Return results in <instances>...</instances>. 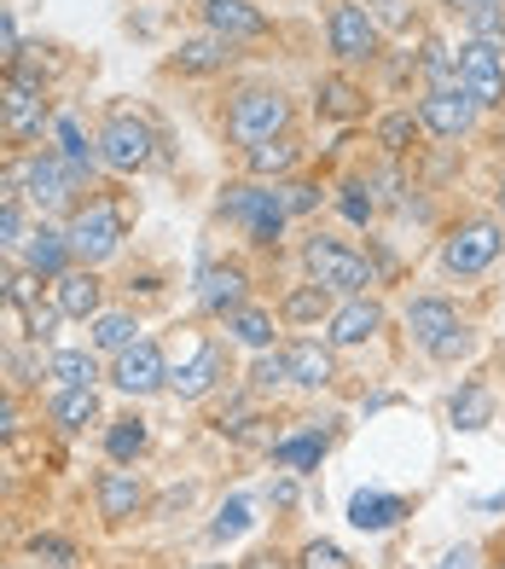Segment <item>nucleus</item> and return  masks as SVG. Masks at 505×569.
Returning <instances> with one entry per match:
<instances>
[{
  "label": "nucleus",
  "instance_id": "f257e3e1",
  "mask_svg": "<svg viewBox=\"0 0 505 569\" xmlns=\"http://www.w3.org/2000/svg\"><path fill=\"white\" fill-rule=\"evenodd\" d=\"M291 122V99L280 88H244L233 106H226V134H233L244 151L262 140H280Z\"/></svg>",
  "mask_w": 505,
  "mask_h": 569
},
{
  "label": "nucleus",
  "instance_id": "f03ea898",
  "mask_svg": "<svg viewBox=\"0 0 505 569\" xmlns=\"http://www.w3.org/2000/svg\"><path fill=\"white\" fill-rule=\"evenodd\" d=\"M221 216H226V221H239L250 239L267 244V250L285 239V221H291V216H285V203H280V187H250V180H244V187H226Z\"/></svg>",
  "mask_w": 505,
  "mask_h": 569
},
{
  "label": "nucleus",
  "instance_id": "7ed1b4c3",
  "mask_svg": "<svg viewBox=\"0 0 505 569\" xmlns=\"http://www.w3.org/2000/svg\"><path fill=\"white\" fill-rule=\"evenodd\" d=\"M302 262H309V273L320 284H332V291H355L366 297V284H372V262L361 250H349L343 239H325V232H314L309 244H302Z\"/></svg>",
  "mask_w": 505,
  "mask_h": 569
},
{
  "label": "nucleus",
  "instance_id": "20e7f679",
  "mask_svg": "<svg viewBox=\"0 0 505 569\" xmlns=\"http://www.w3.org/2000/svg\"><path fill=\"white\" fill-rule=\"evenodd\" d=\"M499 250H505V232H499L488 216H471V221H459V227L442 239V268H447L453 279H471V273H483Z\"/></svg>",
  "mask_w": 505,
  "mask_h": 569
},
{
  "label": "nucleus",
  "instance_id": "39448f33",
  "mask_svg": "<svg viewBox=\"0 0 505 569\" xmlns=\"http://www.w3.org/2000/svg\"><path fill=\"white\" fill-rule=\"evenodd\" d=\"M64 239H70V256H75V262H88V268L111 262L117 244H122V210L99 198V203H88V210L70 216V232H64Z\"/></svg>",
  "mask_w": 505,
  "mask_h": 569
},
{
  "label": "nucleus",
  "instance_id": "423d86ee",
  "mask_svg": "<svg viewBox=\"0 0 505 569\" xmlns=\"http://www.w3.org/2000/svg\"><path fill=\"white\" fill-rule=\"evenodd\" d=\"M151 146H158V134H151L145 117L117 111L105 128H99V163H111V169H122V174H134V169H145L151 158H158Z\"/></svg>",
  "mask_w": 505,
  "mask_h": 569
},
{
  "label": "nucleus",
  "instance_id": "0eeeda50",
  "mask_svg": "<svg viewBox=\"0 0 505 569\" xmlns=\"http://www.w3.org/2000/svg\"><path fill=\"white\" fill-rule=\"evenodd\" d=\"M325 36H332V53L343 64H366L377 53V23L366 7H355V0H337L332 18H325Z\"/></svg>",
  "mask_w": 505,
  "mask_h": 569
},
{
  "label": "nucleus",
  "instance_id": "6e6552de",
  "mask_svg": "<svg viewBox=\"0 0 505 569\" xmlns=\"http://www.w3.org/2000/svg\"><path fill=\"white\" fill-rule=\"evenodd\" d=\"M459 88L476 106H505V59L494 41H465L459 53Z\"/></svg>",
  "mask_w": 505,
  "mask_h": 569
},
{
  "label": "nucleus",
  "instance_id": "1a4fd4ad",
  "mask_svg": "<svg viewBox=\"0 0 505 569\" xmlns=\"http://www.w3.org/2000/svg\"><path fill=\"white\" fill-rule=\"evenodd\" d=\"M75 180H82V174H75V169L59 158V151H47V158H30V163H23V187H30V203H36V210H47V216H53V210H70Z\"/></svg>",
  "mask_w": 505,
  "mask_h": 569
},
{
  "label": "nucleus",
  "instance_id": "9d476101",
  "mask_svg": "<svg viewBox=\"0 0 505 569\" xmlns=\"http://www.w3.org/2000/svg\"><path fill=\"white\" fill-rule=\"evenodd\" d=\"M117 390H129V396H151V390H163V383H169V367H163V349L158 343H129V349H122L117 355Z\"/></svg>",
  "mask_w": 505,
  "mask_h": 569
},
{
  "label": "nucleus",
  "instance_id": "9b49d317",
  "mask_svg": "<svg viewBox=\"0 0 505 569\" xmlns=\"http://www.w3.org/2000/svg\"><path fill=\"white\" fill-rule=\"evenodd\" d=\"M418 122L431 128L436 140H465L471 122H476V99H471L465 88H453V93H424Z\"/></svg>",
  "mask_w": 505,
  "mask_h": 569
},
{
  "label": "nucleus",
  "instance_id": "f8f14e48",
  "mask_svg": "<svg viewBox=\"0 0 505 569\" xmlns=\"http://www.w3.org/2000/svg\"><path fill=\"white\" fill-rule=\"evenodd\" d=\"M244 268L239 262H210V268H198V308L204 315H239L244 308Z\"/></svg>",
  "mask_w": 505,
  "mask_h": 569
},
{
  "label": "nucleus",
  "instance_id": "ddd939ff",
  "mask_svg": "<svg viewBox=\"0 0 505 569\" xmlns=\"http://www.w3.org/2000/svg\"><path fill=\"white\" fill-rule=\"evenodd\" d=\"M53 122L47 117V99H41V88H7L0 93V134L7 140H41V128Z\"/></svg>",
  "mask_w": 505,
  "mask_h": 569
},
{
  "label": "nucleus",
  "instance_id": "4468645a",
  "mask_svg": "<svg viewBox=\"0 0 505 569\" xmlns=\"http://www.w3.org/2000/svg\"><path fill=\"white\" fill-rule=\"evenodd\" d=\"M93 500H99V517H105V523H129V517L145 511V482L134 471H99Z\"/></svg>",
  "mask_w": 505,
  "mask_h": 569
},
{
  "label": "nucleus",
  "instance_id": "2eb2a0df",
  "mask_svg": "<svg viewBox=\"0 0 505 569\" xmlns=\"http://www.w3.org/2000/svg\"><path fill=\"white\" fill-rule=\"evenodd\" d=\"M204 23H210V36H221V41L267 36V18H262V7H250V0H204Z\"/></svg>",
  "mask_w": 505,
  "mask_h": 569
},
{
  "label": "nucleus",
  "instance_id": "dca6fc26",
  "mask_svg": "<svg viewBox=\"0 0 505 569\" xmlns=\"http://www.w3.org/2000/svg\"><path fill=\"white\" fill-rule=\"evenodd\" d=\"M377 331H384V308H377L372 297H349L332 315V331H325V338H332L337 349H355V343L377 338Z\"/></svg>",
  "mask_w": 505,
  "mask_h": 569
},
{
  "label": "nucleus",
  "instance_id": "f3484780",
  "mask_svg": "<svg viewBox=\"0 0 505 569\" xmlns=\"http://www.w3.org/2000/svg\"><path fill=\"white\" fill-rule=\"evenodd\" d=\"M221 378H226V355H221L215 343H204V349H198V355L186 360V367H181V372H169V390L181 396V401H198V396H210Z\"/></svg>",
  "mask_w": 505,
  "mask_h": 569
},
{
  "label": "nucleus",
  "instance_id": "a211bd4d",
  "mask_svg": "<svg viewBox=\"0 0 505 569\" xmlns=\"http://www.w3.org/2000/svg\"><path fill=\"white\" fill-rule=\"evenodd\" d=\"M285 372H291V383H302V390H325V383L337 378V360H332L325 343H291L285 349Z\"/></svg>",
  "mask_w": 505,
  "mask_h": 569
},
{
  "label": "nucleus",
  "instance_id": "6ab92c4d",
  "mask_svg": "<svg viewBox=\"0 0 505 569\" xmlns=\"http://www.w3.org/2000/svg\"><path fill=\"white\" fill-rule=\"evenodd\" d=\"M459 326V308H453L447 297H413V308H407V331L431 349L436 338H447V331Z\"/></svg>",
  "mask_w": 505,
  "mask_h": 569
},
{
  "label": "nucleus",
  "instance_id": "aec40b11",
  "mask_svg": "<svg viewBox=\"0 0 505 569\" xmlns=\"http://www.w3.org/2000/svg\"><path fill=\"white\" fill-rule=\"evenodd\" d=\"M401 517H407V500L401 495H384V488H361L355 500H349V523L355 529H390V523H401Z\"/></svg>",
  "mask_w": 505,
  "mask_h": 569
},
{
  "label": "nucleus",
  "instance_id": "412c9836",
  "mask_svg": "<svg viewBox=\"0 0 505 569\" xmlns=\"http://www.w3.org/2000/svg\"><path fill=\"white\" fill-rule=\"evenodd\" d=\"M23 256H30V273H47V279L70 273V239H64V232H53V227L23 232Z\"/></svg>",
  "mask_w": 505,
  "mask_h": 569
},
{
  "label": "nucleus",
  "instance_id": "4be33fe9",
  "mask_svg": "<svg viewBox=\"0 0 505 569\" xmlns=\"http://www.w3.org/2000/svg\"><path fill=\"white\" fill-rule=\"evenodd\" d=\"M314 111H320L325 122H355V117H366V93L349 82V76H325Z\"/></svg>",
  "mask_w": 505,
  "mask_h": 569
},
{
  "label": "nucleus",
  "instance_id": "5701e85b",
  "mask_svg": "<svg viewBox=\"0 0 505 569\" xmlns=\"http://www.w3.org/2000/svg\"><path fill=\"white\" fill-rule=\"evenodd\" d=\"M226 59H233V41H221V36H186L181 41V53H174V70L181 76H210V70H221Z\"/></svg>",
  "mask_w": 505,
  "mask_h": 569
},
{
  "label": "nucleus",
  "instance_id": "b1692460",
  "mask_svg": "<svg viewBox=\"0 0 505 569\" xmlns=\"http://www.w3.org/2000/svg\"><path fill=\"white\" fill-rule=\"evenodd\" d=\"M59 315L70 320H99V279L88 268H75V273H59Z\"/></svg>",
  "mask_w": 505,
  "mask_h": 569
},
{
  "label": "nucleus",
  "instance_id": "393cba45",
  "mask_svg": "<svg viewBox=\"0 0 505 569\" xmlns=\"http://www.w3.org/2000/svg\"><path fill=\"white\" fill-rule=\"evenodd\" d=\"M280 315L291 320V326H320V320H332L337 315V308H332V284H296V291L285 297V308H280Z\"/></svg>",
  "mask_w": 505,
  "mask_h": 569
},
{
  "label": "nucleus",
  "instance_id": "a878e982",
  "mask_svg": "<svg viewBox=\"0 0 505 569\" xmlns=\"http://www.w3.org/2000/svg\"><path fill=\"white\" fill-rule=\"evenodd\" d=\"M447 419L459 425V430H488L494 425V396L483 390V383H465V390H453Z\"/></svg>",
  "mask_w": 505,
  "mask_h": 569
},
{
  "label": "nucleus",
  "instance_id": "bb28decb",
  "mask_svg": "<svg viewBox=\"0 0 505 569\" xmlns=\"http://www.w3.org/2000/svg\"><path fill=\"white\" fill-rule=\"evenodd\" d=\"M93 419H99V396H93V390H64V396L53 401V425H59L64 436L88 430Z\"/></svg>",
  "mask_w": 505,
  "mask_h": 569
},
{
  "label": "nucleus",
  "instance_id": "cd10ccee",
  "mask_svg": "<svg viewBox=\"0 0 505 569\" xmlns=\"http://www.w3.org/2000/svg\"><path fill=\"white\" fill-rule=\"evenodd\" d=\"M105 453H111L117 465L140 459V453H145V419H111V430H105Z\"/></svg>",
  "mask_w": 505,
  "mask_h": 569
},
{
  "label": "nucleus",
  "instance_id": "c85d7f7f",
  "mask_svg": "<svg viewBox=\"0 0 505 569\" xmlns=\"http://www.w3.org/2000/svg\"><path fill=\"white\" fill-rule=\"evenodd\" d=\"M296 158H302V151H296V140H262V146H250V169H256V174H285V169H296Z\"/></svg>",
  "mask_w": 505,
  "mask_h": 569
},
{
  "label": "nucleus",
  "instance_id": "c756f323",
  "mask_svg": "<svg viewBox=\"0 0 505 569\" xmlns=\"http://www.w3.org/2000/svg\"><path fill=\"white\" fill-rule=\"evenodd\" d=\"M226 326H233V338L244 349H267L273 343V315H262V308H239V315H226Z\"/></svg>",
  "mask_w": 505,
  "mask_h": 569
},
{
  "label": "nucleus",
  "instance_id": "7c9ffc66",
  "mask_svg": "<svg viewBox=\"0 0 505 569\" xmlns=\"http://www.w3.org/2000/svg\"><path fill=\"white\" fill-rule=\"evenodd\" d=\"M134 315H99L93 320V349H111V355H122V349H129V343H140L134 338Z\"/></svg>",
  "mask_w": 505,
  "mask_h": 569
},
{
  "label": "nucleus",
  "instance_id": "2f4dec72",
  "mask_svg": "<svg viewBox=\"0 0 505 569\" xmlns=\"http://www.w3.org/2000/svg\"><path fill=\"white\" fill-rule=\"evenodd\" d=\"M59 158H64L75 174H88L93 158H99V146H88V140H82V128H75L70 117H59Z\"/></svg>",
  "mask_w": 505,
  "mask_h": 569
},
{
  "label": "nucleus",
  "instance_id": "473e14b6",
  "mask_svg": "<svg viewBox=\"0 0 505 569\" xmlns=\"http://www.w3.org/2000/svg\"><path fill=\"white\" fill-rule=\"evenodd\" d=\"M53 378H64V390H93L99 367H93V355L64 349V355H53Z\"/></svg>",
  "mask_w": 505,
  "mask_h": 569
},
{
  "label": "nucleus",
  "instance_id": "72a5a7b5",
  "mask_svg": "<svg viewBox=\"0 0 505 569\" xmlns=\"http://www.w3.org/2000/svg\"><path fill=\"white\" fill-rule=\"evenodd\" d=\"M424 76H431V93H453L459 88V59H447V47H424Z\"/></svg>",
  "mask_w": 505,
  "mask_h": 569
},
{
  "label": "nucleus",
  "instance_id": "f704fd0d",
  "mask_svg": "<svg viewBox=\"0 0 505 569\" xmlns=\"http://www.w3.org/2000/svg\"><path fill=\"white\" fill-rule=\"evenodd\" d=\"M320 453H325L320 436H296V442L273 448V465H285V471H309V465H320Z\"/></svg>",
  "mask_w": 505,
  "mask_h": 569
},
{
  "label": "nucleus",
  "instance_id": "c9c22d12",
  "mask_svg": "<svg viewBox=\"0 0 505 569\" xmlns=\"http://www.w3.org/2000/svg\"><path fill=\"white\" fill-rule=\"evenodd\" d=\"M343 216L355 221V227H366L372 216H377V198H372V180H343Z\"/></svg>",
  "mask_w": 505,
  "mask_h": 569
},
{
  "label": "nucleus",
  "instance_id": "e433bc0d",
  "mask_svg": "<svg viewBox=\"0 0 505 569\" xmlns=\"http://www.w3.org/2000/svg\"><path fill=\"white\" fill-rule=\"evenodd\" d=\"M296 569H355V563H349V552L332 547V540H309L302 558H296Z\"/></svg>",
  "mask_w": 505,
  "mask_h": 569
},
{
  "label": "nucleus",
  "instance_id": "4c0bfd02",
  "mask_svg": "<svg viewBox=\"0 0 505 569\" xmlns=\"http://www.w3.org/2000/svg\"><path fill=\"white\" fill-rule=\"evenodd\" d=\"M413 134H418L413 111H395V117L377 122V146H384V151H407V140H413Z\"/></svg>",
  "mask_w": 505,
  "mask_h": 569
},
{
  "label": "nucleus",
  "instance_id": "58836bf2",
  "mask_svg": "<svg viewBox=\"0 0 505 569\" xmlns=\"http://www.w3.org/2000/svg\"><path fill=\"white\" fill-rule=\"evenodd\" d=\"M280 203H285V216H309L314 203H320V180H285Z\"/></svg>",
  "mask_w": 505,
  "mask_h": 569
},
{
  "label": "nucleus",
  "instance_id": "ea45409f",
  "mask_svg": "<svg viewBox=\"0 0 505 569\" xmlns=\"http://www.w3.org/2000/svg\"><path fill=\"white\" fill-rule=\"evenodd\" d=\"M244 529H250V506L233 500V506H221V517L210 523V540H239Z\"/></svg>",
  "mask_w": 505,
  "mask_h": 569
},
{
  "label": "nucleus",
  "instance_id": "a19ab883",
  "mask_svg": "<svg viewBox=\"0 0 505 569\" xmlns=\"http://www.w3.org/2000/svg\"><path fill=\"white\" fill-rule=\"evenodd\" d=\"M465 18H471V30H476V41H494V47L505 41V12H499V7H471Z\"/></svg>",
  "mask_w": 505,
  "mask_h": 569
},
{
  "label": "nucleus",
  "instance_id": "79ce46f5",
  "mask_svg": "<svg viewBox=\"0 0 505 569\" xmlns=\"http://www.w3.org/2000/svg\"><path fill=\"white\" fill-rule=\"evenodd\" d=\"M30 552L47 558L53 569H70V563H75V547H70V540H59V535H36V540H30Z\"/></svg>",
  "mask_w": 505,
  "mask_h": 569
},
{
  "label": "nucleus",
  "instance_id": "37998d69",
  "mask_svg": "<svg viewBox=\"0 0 505 569\" xmlns=\"http://www.w3.org/2000/svg\"><path fill=\"white\" fill-rule=\"evenodd\" d=\"M291 372H285V355H267L262 349V360L256 367H250V383H256V390H273V383H285Z\"/></svg>",
  "mask_w": 505,
  "mask_h": 569
},
{
  "label": "nucleus",
  "instance_id": "c03bdc74",
  "mask_svg": "<svg viewBox=\"0 0 505 569\" xmlns=\"http://www.w3.org/2000/svg\"><path fill=\"white\" fill-rule=\"evenodd\" d=\"M7 244H23V210L18 198H0V250Z\"/></svg>",
  "mask_w": 505,
  "mask_h": 569
},
{
  "label": "nucleus",
  "instance_id": "a18cd8bd",
  "mask_svg": "<svg viewBox=\"0 0 505 569\" xmlns=\"http://www.w3.org/2000/svg\"><path fill=\"white\" fill-rule=\"evenodd\" d=\"M431 355H436V360H459V355H471V331H465V326H453L447 338L431 343Z\"/></svg>",
  "mask_w": 505,
  "mask_h": 569
},
{
  "label": "nucleus",
  "instance_id": "49530a36",
  "mask_svg": "<svg viewBox=\"0 0 505 569\" xmlns=\"http://www.w3.org/2000/svg\"><path fill=\"white\" fill-rule=\"evenodd\" d=\"M53 320H59V308H30V331H36V338H47Z\"/></svg>",
  "mask_w": 505,
  "mask_h": 569
},
{
  "label": "nucleus",
  "instance_id": "de8ad7c7",
  "mask_svg": "<svg viewBox=\"0 0 505 569\" xmlns=\"http://www.w3.org/2000/svg\"><path fill=\"white\" fill-rule=\"evenodd\" d=\"M18 53V30H12V18L0 12V59H12Z\"/></svg>",
  "mask_w": 505,
  "mask_h": 569
},
{
  "label": "nucleus",
  "instance_id": "09e8293b",
  "mask_svg": "<svg viewBox=\"0 0 505 569\" xmlns=\"http://www.w3.org/2000/svg\"><path fill=\"white\" fill-rule=\"evenodd\" d=\"M239 569H285V558H280V552H250Z\"/></svg>",
  "mask_w": 505,
  "mask_h": 569
},
{
  "label": "nucleus",
  "instance_id": "8fccbe9b",
  "mask_svg": "<svg viewBox=\"0 0 505 569\" xmlns=\"http://www.w3.org/2000/svg\"><path fill=\"white\" fill-rule=\"evenodd\" d=\"M476 563V547H453L447 558H442V569H471Z\"/></svg>",
  "mask_w": 505,
  "mask_h": 569
},
{
  "label": "nucleus",
  "instance_id": "3c124183",
  "mask_svg": "<svg viewBox=\"0 0 505 569\" xmlns=\"http://www.w3.org/2000/svg\"><path fill=\"white\" fill-rule=\"evenodd\" d=\"M12 425H18V407H12L7 390H0V436H12Z\"/></svg>",
  "mask_w": 505,
  "mask_h": 569
},
{
  "label": "nucleus",
  "instance_id": "603ef678",
  "mask_svg": "<svg viewBox=\"0 0 505 569\" xmlns=\"http://www.w3.org/2000/svg\"><path fill=\"white\" fill-rule=\"evenodd\" d=\"M273 506H296V482H273Z\"/></svg>",
  "mask_w": 505,
  "mask_h": 569
},
{
  "label": "nucleus",
  "instance_id": "864d4df0",
  "mask_svg": "<svg viewBox=\"0 0 505 569\" xmlns=\"http://www.w3.org/2000/svg\"><path fill=\"white\" fill-rule=\"evenodd\" d=\"M0 302H12V273L0 268Z\"/></svg>",
  "mask_w": 505,
  "mask_h": 569
},
{
  "label": "nucleus",
  "instance_id": "5fc2aeb1",
  "mask_svg": "<svg viewBox=\"0 0 505 569\" xmlns=\"http://www.w3.org/2000/svg\"><path fill=\"white\" fill-rule=\"evenodd\" d=\"M447 7H459V12H471V7H494V0H447Z\"/></svg>",
  "mask_w": 505,
  "mask_h": 569
},
{
  "label": "nucleus",
  "instance_id": "6e6d98bb",
  "mask_svg": "<svg viewBox=\"0 0 505 569\" xmlns=\"http://www.w3.org/2000/svg\"><path fill=\"white\" fill-rule=\"evenodd\" d=\"M499 203H505V180H499Z\"/></svg>",
  "mask_w": 505,
  "mask_h": 569
},
{
  "label": "nucleus",
  "instance_id": "4d7b16f0",
  "mask_svg": "<svg viewBox=\"0 0 505 569\" xmlns=\"http://www.w3.org/2000/svg\"><path fill=\"white\" fill-rule=\"evenodd\" d=\"M499 360H505V349H499Z\"/></svg>",
  "mask_w": 505,
  "mask_h": 569
}]
</instances>
